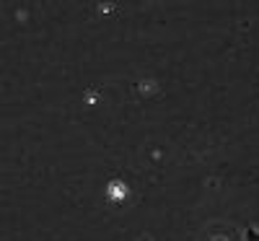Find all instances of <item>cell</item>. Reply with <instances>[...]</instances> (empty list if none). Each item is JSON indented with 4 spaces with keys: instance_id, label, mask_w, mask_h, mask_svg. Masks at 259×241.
I'll return each mask as SVG.
<instances>
[{
    "instance_id": "cell-1",
    "label": "cell",
    "mask_w": 259,
    "mask_h": 241,
    "mask_svg": "<svg viewBox=\"0 0 259 241\" xmlns=\"http://www.w3.org/2000/svg\"><path fill=\"white\" fill-rule=\"evenodd\" d=\"M244 241H259V231L256 228H246L244 231Z\"/></svg>"
}]
</instances>
